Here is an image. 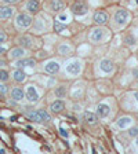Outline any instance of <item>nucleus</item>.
<instances>
[{"mask_svg": "<svg viewBox=\"0 0 138 154\" xmlns=\"http://www.w3.org/2000/svg\"><path fill=\"white\" fill-rule=\"evenodd\" d=\"M58 51H59V54H61V55H69V54H71V48L68 47V45L62 44V45H59V47H58Z\"/></svg>", "mask_w": 138, "mask_h": 154, "instance_id": "obj_24", "label": "nucleus"}, {"mask_svg": "<svg viewBox=\"0 0 138 154\" xmlns=\"http://www.w3.org/2000/svg\"><path fill=\"white\" fill-rule=\"evenodd\" d=\"M14 14V8L11 7H0V19H8Z\"/></svg>", "mask_w": 138, "mask_h": 154, "instance_id": "obj_11", "label": "nucleus"}, {"mask_svg": "<svg viewBox=\"0 0 138 154\" xmlns=\"http://www.w3.org/2000/svg\"><path fill=\"white\" fill-rule=\"evenodd\" d=\"M51 112L53 113H61V112H64V109H65V105H64V102L62 100H55L54 103L51 105Z\"/></svg>", "mask_w": 138, "mask_h": 154, "instance_id": "obj_19", "label": "nucleus"}, {"mask_svg": "<svg viewBox=\"0 0 138 154\" xmlns=\"http://www.w3.org/2000/svg\"><path fill=\"white\" fill-rule=\"evenodd\" d=\"M6 94H7V85L0 84V95H6Z\"/></svg>", "mask_w": 138, "mask_h": 154, "instance_id": "obj_28", "label": "nucleus"}, {"mask_svg": "<svg viewBox=\"0 0 138 154\" xmlns=\"http://www.w3.org/2000/svg\"><path fill=\"white\" fill-rule=\"evenodd\" d=\"M137 144H138V139H137Z\"/></svg>", "mask_w": 138, "mask_h": 154, "instance_id": "obj_38", "label": "nucleus"}, {"mask_svg": "<svg viewBox=\"0 0 138 154\" xmlns=\"http://www.w3.org/2000/svg\"><path fill=\"white\" fill-rule=\"evenodd\" d=\"M133 73H134V77H137V80H138V69H134Z\"/></svg>", "mask_w": 138, "mask_h": 154, "instance_id": "obj_33", "label": "nucleus"}, {"mask_svg": "<svg viewBox=\"0 0 138 154\" xmlns=\"http://www.w3.org/2000/svg\"><path fill=\"white\" fill-rule=\"evenodd\" d=\"M111 109L109 106L106 105V103H101V105H98V109H97V113H98V116L100 117H102V119H105L106 116L109 114Z\"/></svg>", "mask_w": 138, "mask_h": 154, "instance_id": "obj_13", "label": "nucleus"}, {"mask_svg": "<svg viewBox=\"0 0 138 154\" xmlns=\"http://www.w3.org/2000/svg\"><path fill=\"white\" fill-rule=\"evenodd\" d=\"M127 19H129V13L126 11V10H117L116 11V15H115V21L119 25H124L127 22Z\"/></svg>", "mask_w": 138, "mask_h": 154, "instance_id": "obj_7", "label": "nucleus"}, {"mask_svg": "<svg viewBox=\"0 0 138 154\" xmlns=\"http://www.w3.org/2000/svg\"><path fill=\"white\" fill-rule=\"evenodd\" d=\"M100 67H101V70L105 72V73H111V72L115 70V65L109 59H102L100 63Z\"/></svg>", "mask_w": 138, "mask_h": 154, "instance_id": "obj_8", "label": "nucleus"}, {"mask_svg": "<svg viewBox=\"0 0 138 154\" xmlns=\"http://www.w3.org/2000/svg\"><path fill=\"white\" fill-rule=\"evenodd\" d=\"M94 21H95L98 25H105L108 22V14L105 11H97L95 15H94Z\"/></svg>", "mask_w": 138, "mask_h": 154, "instance_id": "obj_9", "label": "nucleus"}, {"mask_svg": "<svg viewBox=\"0 0 138 154\" xmlns=\"http://www.w3.org/2000/svg\"><path fill=\"white\" fill-rule=\"evenodd\" d=\"M36 61L32 59V58H28V59H19L18 62L15 63L17 67H25V66H35Z\"/></svg>", "mask_w": 138, "mask_h": 154, "instance_id": "obj_18", "label": "nucleus"}, {"mask_svg": "<svg viewBox=\"0 0 138 154\" xmlns=\"http://www.w3.org/2000/svg\"><path fill=\"white\" fill-rule=\"evenodd\" d=\"M10 79V74L7 70H0V81H7Z\"/></svg>", "mask_w": 138, "mask_h": 154, "instance_id": "obj_26", "label": "nucleus"}, {"mask_svg": "<svg viewBox=\"0 0 138 154\" xmlns=\"http://www.w3.org/2000/svg\"><path fill=\"white\" fill-rule=\"evenodd\" d=\"M82 70V62L80 61H73L71 63H68L66 66V73L72 74V76H77Z\"/></svg>", "mask_w": 138, "mask_h": 154, "instance_id": "obj_3", "label": "nucleus"}, {"mask_svg": "<svg viewBox=\"0 0 138 154\" xmlns=\"http://www.w3.org/2000/svg\"><path fill=\"white\" fill-rule=\"evenodd\" d=\"M135 2H137V4H138V0H135Z\"/></svg>", "mask_w": 138, "mask_h": 154, "instance_id": "obj_37", "label": "nucleus"}, {"mask_svg": "<svg viewBox=\"0 0 138 154\" xmlns=\"http://www.w3.org/2000/svg\"><path fill=\"white\" fill-rule=\"evenodd\" d=\"M3 52H6V48H4V47H0V54H3Z\"/></svg>", "mask_w": 138, "mask_h": 154, "instance_id": "obj_34", "label": "nucleus"}, {"mask_svg": "<svg viewBox=\"0 0 138 154\" xmlns=\"http://www.w3.org/2000/svg\"><path fill=\"white\" fill-rule=\"evenodd\" d=\"M13 77H14V80H15L17 83H22V81H25L26 74H25V72H24L21 67H18V69L13 73Z\"/></svg>", "mask_w": 138, "mask_h": 154, "instance_id": "obj_14", "label": "nucleus"}, {"mask_svg": "<svg viewBox=\"0 0 138 154\" xmlns=\"http://www.w3.org/2000/svg\"><path fill=\"white\" fill-rule=\"evenodd\" d=\"M71 10L75 15H84V14L88 11V7H87L83 2H76V3L72 6Z\"/></svg>", "mask_w": 138, "mask_h": 154, "instance_id": "obj_4", "label": "nucleus"}, {"mask_svg": "<svg viewBox=\"0 0 138 154\" xmlns=\"http://www.w3.org/2000/svg\"><path fill=\"white\" fill-rule=\"evenodd\" d=\"M4 65H6V62H4V61H0V66H4Z\"/></svg>", "mask_w": 138, "mask_h": 154, "instance_id": "obj_35", "label": "nucleus"}, {"mask_svg": "<svg viewBox=\"0 0 138 154\" xmlns=\"http://www.w3.org/2000/svg\"><path fill=\"white\" fill-rule=\"evenodd\" d=\"M129 135L133 136V138H134V136H138V128H131L129 131Z\"/></svg>", "mask_w": 138, "mask_h": 154, "instance_id": "obj_27", "label": "nucleus"}, {"mask_svg": "<svg viewBox=\"0 0 138 154\" xmlns=\"http://www.w3.org/2000/svg\"><path fill=\"white\" fill-rule=\"evenodd\" d=\"M15 23L19 29H26L32 25V17L28 14H18L15 19Z\"/></svg>", "mask_w": 138, "mask_h": 154, "instance_id": "obj_2", "label": "nucleus"}, {"mask_svg": "<svg viewBox=\"0 0 138 154\" xmlns=\"http://www.w3.org/2000/svg\"><path fill=\"white\" fill-rule=\"evenodd\" d=\"M134 96H135V99L138 100V92H135V94H134Z\"/></svg>", "mask_w": 138, "mask_h": 154, "instance_id": "obj_36", "label": "nucleus"}, {"mask_svg": "<svg viewBox=\"0 0 138 154\" xmlns=\"http://www.w3.org/2000/svg\"><path fill=\"white\" fill-rule=\"evenodd\" d=\"M26 99L29 100L30 103H36L39 100V94L37 91H36V88L33 85H29L28 88H26Z\"/></svg>", "mask_w": 138, "mask_h": 154, "instance_id": "obj_6", "label": "nucleus"}, {"mask_svg": "<svg viewBox=\"0 0 138 154\" xmlns=\"http://www.w3.org/2000/svg\"><path fill=\"white\" fill-rule=\"evenodd\" d=\"M130 122H131V119L124 117V119H120L119 121H117V127H119V128H124V127H127Z\"/></svg>", "mask_w": 138, "mask_h": 154, "instance_id": "obj_23", "label": "nucleus"}, {"mask_svg": "<svg viewBox=\"0 0 138 154\" xmlns=\"http://www.w3.org/2000/svg\"><path fill=\"white\" fill-rule=\"evenodd\" d=\"M28 119L33 120L36 122H44V121H50L51 116L48 114L46 110H36V112H30L28 113Z\"/></svg>", "mask_w": 138, "mask_h": 154, "instance_id": "obj_1", "label": "nucleus"}, {"mask_svg": "<svg viewBox=\"0 0 138 154\" xmlns=\"http://www.w3.org/2000/svg\"><path fill=\"white\" fill-rule=\"evenodd\" d=\"M44 70L47 72V73H50V74H55L58 70H59V63L55 62V61L48 62V63L44 66Z\"/></svg>", "mask_w": 138, "mask_h": 154, "instance_id": "obj_10", "label": "nucleus"}, {"mask_svg": "<svg viewBox=\"0 0 138 154\" xmlns=\"http://www.w3.org/2000/svg\"><path fill=\"white\" fill-rule=\"evenodd\" d=\"M124 42L127 43V44H134L135 40H134V37H131V36H127V37L124 38Z\"/></svg>", "mask_w": 138, "mask_h": 154, "instance_id": "obj_29", "label": "nucleus"}, {"mask_svg": "<svg viewBox=\"0 0 138 154\" xmlns=\"http://www.w3.org/2000/svg\"><path fill=\"white\" fill-rule=\"evenodd\" d=\"M24 54H25V50L21 47L18 48H13L11 51H10V58L11 59H18V58H22Z\"/></svg>", "mask_w": 138, "mask_h": 154, "instance_id": "obj_15", "label": "nucleus"}, {"mask_svg": "<svg viewBox=\"0 0 138 154\" xmlns=\"http://www.w3.org/2000/svg\"><path fill=\"white\" fill-rule=\"evenodd\" d=\"M54 29H55V32H65L66 30V25H64V23H61L59 21H55L54 22Z\"/></svg>", "mask_w": 138, "mask_h": 154, "instance_id": "obj_22", "label": "nucleus"}, {"mask_svg": "<svg viewBox=\"0 0 138 154\" xmlns=\"http://www.w3.org/2000/svg\"><path fill=\"white\" fill-rule=\"evenodd\" d=\"M24 96H25V94H24L22 88L15 87V88H13V90H11V98H13L14 100H22Z\"/></svg>", "mask_w": 138, "mask_h": 154, "instance_id": "obj_12", "label": "nucleus"}, {"mask_svg": "<svg viewBox=\"0 0 138 154\" xmlns=\"http://www.w3.org/2000/svg\"><path fill=\"white\" fill-rule=\"evenodd\" d=\"M59 135H61V136H64V138H68V136H69V134H68L64 128H59Z\"/></svg>", "mask_w": 138, "mask_h": 154, "instance_id": "obj_30", "label": "nucleus"}, {"mask_svg": "<svg viewBox=\"0 0 138 154\" xmlns=\"http://www.w3.org/2000/svg\"><path fill=\"white\" fill-rule=\"evenodd\" d=\"M39 2L37 0H29L28 4H26V10H28L29 13H32V14H36L39 11Z\"/></svg>", "mask_w": 138, "mask_h": 154, "instance_id": "obj_17", "label": "nucleus"}, {"mask_svg": "<svg viewBox=\"0 0 138 154\" xmlns=\"http://www.w3.org/2000/svg\"><path fill=\"white\" fill-rule=\"evenodd\" d=\"M18 43L22 45L24 48H30L32 47V38L29 37V36H21L18 38Z\"/></svg>", "mask_w": 138, "mask_h": 154, "instance_id": "obj_20", "label": "nucleus"}, {"mask_svg": "<svg viewBox=\"0 0 138 154\" xmlns=\"http://www.w3.org/2000/svg\"><path fill=\"white\" fill-rule=\"evenodd\" d=\"M65 94H66V90H65V87H58L57 90H55V95L58 98H64Z\"/></svg>", "mask_w": 138, "mask_h": 154, "instance_id": "obj_25", "label": "nucleus"}, {"mask_svg": "<svg viewBox=\"0 0 138 154\" xmlns=\"http://www.w3.org/2000/svg\"><path fill=\"white\" fill-rule=\"evenodd\" d=\"M84 120H86L87 124H90V125H95L97 124L95 114H93V113H90V112H86V113H84Z\"/></svg>", "mask_w": 138, "mask_h": 154, "instance_id": "obj_21", "label": "nucleus"}, {"mask_svg": "<svg viewBox=\"0 0 138 154\" xmlns=\"http://www.w3.org/2000/svg\"><path fill=\"white\" fill-rule=\"evenodd\" d=\"M105 36V30L102 28H95L91 30V35H90V38L93 43H100L101 40L104 38Z\"/></svg>", "mask_w": 138, "mask_h": 154, "instance_id": "obj_5", "label": "nucleus"}, {"mask_svg": "<svg viewBox=\"0 0 138 154\" xmlns=\"http://www.w3.org/2000/svg\"><path fill=\"white\" fill-rule=\"evenodd\" d=\"M6 4H15V3H18L19 0H3Z\"/></svg>", "mask_w": 138, "mask_h": 154, "instance_id": "obj_32", "label": "nucleus"}, {"mask_svg": "<svg viewBox=\"0 0 138 154\" xmlns=\"http://www.w3.org/2000/svg\"><path fill=\"white\" fill-rule=\"evenodd\" d=\"M64 7H65V4L62 0H51V2H50V8H51L53 11H62Z\"/></svg>", "mask_w": 138, "mask_h": 154, "instance_id": "obj_16", "label": "nucleus"}, {"mask_svg": "<svg viewBox=\"0 0 138 154\" xmlns=\"http://www.w3.org/2000/svg\"><path fill=\"white\" fill-rule=\"evenodd\" d=\"M6 38H7L6 33H3V32H0V44H2V43H4V42H6Z\"/></svg>", "mask_w": 138, "mask_h": 154, "instance_id": "obj_31", "label": "nucleus"}]
</instances>
